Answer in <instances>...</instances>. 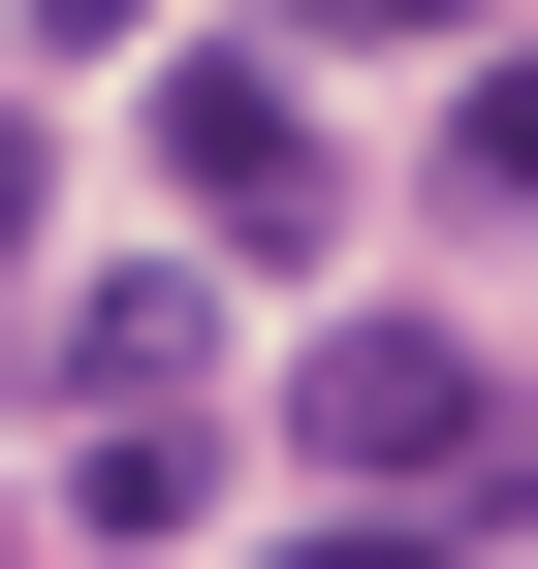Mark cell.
Listing matches in <instances>:
<instances>
[{
	"instance_id": "cell-1",
	"label": "cell",
	"mask_w": 538,
	"mask_h": 569,
	"mask_svg": "<svg viewBox=\"0 0 538 569\" xmlns=\"http://www.w3.org/2000/svg\"><path fill=\"white\" fill-rule=\"evenodd\" d=\"M286 443L349 475V507H507V475H538V380H476L444 317H317L286 348Z\"/></svg>"
},
{
	"instance_id": "cell-9",
	"label": "cell",
	"mask_w": 538,
	"mask_h": 569,
	"mask_svg": "<svg viewBox=\"0 0 538 569\" xmlns=\"http://www.w3.org/2000/svg\"><path fill=\"white\" fill-rule=\"evenodd\" d=\"M0 569H32V507H0Z\"/></svg>"
},
{
	"instance_id": "cell-5",
	"label": "cell",
	"mask_w": 538,
	"mask_h": 569,
	"mask_svg": "<svg viewBox=\"0 0 538 569\" xmlns=\"http://www.w3.org/2000/svg\"><path fill=\"white\" fill-rule=\"evenodd\" d=\"M444 538H476V507H317L286 569H444Z\"/></svg>"
},
{
	"instance_id": "cell-7",
	"label": "cell",
	"mask_w": 538,
	"mask_h": 569,
	"mask_svg": "<svg viewBox=\"0 0 538 569\" xmlns=\"http://www.w3.org/2000/svg\"><path fill=\"white\" fill-rule=\"evenodd\" d=\"M0 284H32V96H0Z\"/></svg>"
},
{
	"instance_id": "cell-3",
	"label": "cell",
	"mask_w": 538,
	"mask_h": 569,
	"mask_svg": "<svg viewBox=\"0 0 538 569\" xmlns=\"http://www.w3.org/2000/svg\"><path fill=\"white\" fill-rule=\"evenodd\" d=\"M190 348H222V253H127V284H63V380H96V411H159Z\"/></svg>"
},
{
	"instance_id": "cell-8",
	"label": "cell",
	"mask_w": 538,
	"mask_h": 569,
	"mask_svg": "<svg viewBox=\"0 0 538 569\" xmlns=\"http://www.w3.org/2000/svg\"><path fill=\"white\" fill-rule=\"evenodd\" d=\"M32 32H63V63H127V32H159V0H32Z\"/></svg>"
},
{
	"instance_id": "cell-2",
	"label": "cell",
	"mask_w": 538,
	"mask_h": 569,
	"mask_svg": "<svg viewBox=\"0 0 538 569\" xmlns=\"http://www.w3.org/2000/svg\"><path fill=\"white\" fill-rule=\"evenodd\" d=\"M159 190H190L222 284H317V253H349V127H317L286 63H159Z\"/></svg>"
},
{
	"instance_id": "cell-4",
	"label": "cell",
	"mask_w": 538,
	"mask_h": 569,
	"mask_svg": "<svg viewBox=\"0 0 538 569\" xmlns=\"http://www.w3.org/2000/svg\"><path fill=\"white\" fill-rule=\"evenodd\" d=\"M444 190H476V222H538V32H476V96H444Z\"/></svg>"
},
{
	"instance_id": "cell-6",
	"label": "cell",
	"mask_w": 538,
	"mask_h": 569,
	"mask_svg": "<svg viewBox=\"0 0 538 569\" xmlns=\"http://www.w3.org/2000/svg\"><path fill=\"white\" fill-rule=\"evenodd\" d=\"M286 32H476V0H286Z\"/></svg>"
}]
</instances>
